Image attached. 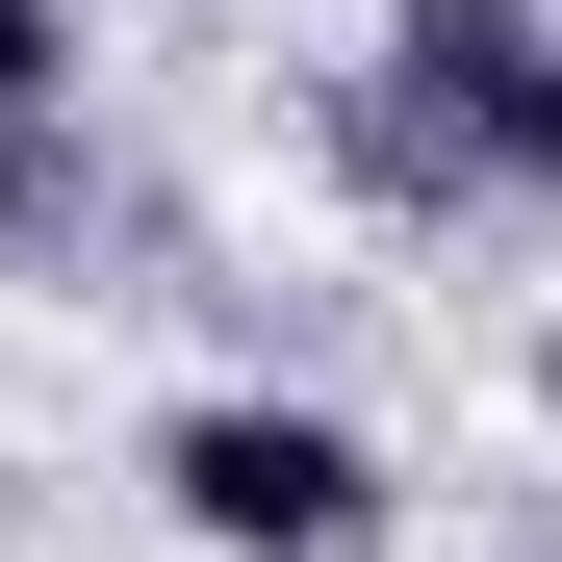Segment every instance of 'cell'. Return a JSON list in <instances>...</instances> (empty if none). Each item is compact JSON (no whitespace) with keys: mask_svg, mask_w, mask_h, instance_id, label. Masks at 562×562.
<instances>
[{"mask_svg":"<svg viewBox=\"0 0 562 562\" xmlns=\"http://www.w3.org/2000/svg\"><path fill=\"white\" fill-rule=\"evenodd\" d=\"M333 154L384 205H562V0H384L333 77Z\"/></svg>","mask_w":562,"mask_h":562,"instance_id":"6da1fadb","label":"cell"},{"mask_svg":"<svg viewBox=\"0 0 562 562\" xmlns=\"http://www.w3.org/2000/svg\"><path fill=\"white\" fill-rule=\"evenodd\" d=\"M154 512L205 562H384V435L307 384H179L154 409Z\"/></svg>","mask_w":562,"mask_h":562,"instance_id":"7a4b0ae2","label":"cell"},{"mask_svg":"<svg viewBox=\"0 0 562 562\" xmlns=\"http://www.w3.org/2000/svg\"><path fill=\"white\" fill-rule=\"evenodd\" d=\"M103 231V154H77V103H26L0 128V256H77Z\"/></svg>","mask_w":562,"mask_h":562,"instance_id":"3957f363","label":"cell"},{"mask_svg":"<svg viewBox=\"0 0 562 562\" xmlns=\"http://www.w3.org/2000/svg\"><path fill=\"white\" fill-rule=\"evenodd\" d=\"M26 103H77V0H0V128Z\"/></svg>","mask_w":562,"mask_h":562,"instance_id":"277c9868","label":"cell"}]
</instances>
